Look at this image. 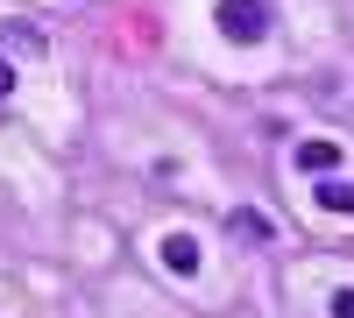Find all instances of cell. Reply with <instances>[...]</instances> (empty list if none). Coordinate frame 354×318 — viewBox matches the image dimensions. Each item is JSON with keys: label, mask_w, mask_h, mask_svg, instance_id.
<instances>
[{"label": "cell", "mask_w": 354, "mask_h": 318, "mask_svg": "<svg viewBox=\"0 0 354 318\" xmlns=\"http://www.w3.org/2000/svg\"><path fill=\"white\" fill-rule=\"evenodd\" d=\"M220 28H227L234 43H255L262 28H270V14H262L255 0H220Z\"/></svg>", "instance_id": "cell-1"}, {"label": "cell", "mask_w": 354, "mask_h": 318, "mask_svg": "<svg viewBox=\"0 0 354 318\" xmlns=\"http://www.w3.org/2000/svg\"><path fill=\"white\" fill-rule=\"evenodd\" d=\"M163 255H170V269H177V276H185V269H198V248H192L185 234H177V241H163Z\"/></svg>", "instance_id": "cell-2"}, {"label": "cell", "mask_w": 354, "mask_h": 318, "mask_svg": "<svg viewBox=\"0 0 354 318\" xmlns=\"http://www.w3.org/2000/svg\"><path fill=\"white\" fill-rule=\"evenodd\" d=\"M319 198H326L333 212H354V184H326V191H319Z\"/></svg>", "instance_id": "cell-3"}, {"label": "cell", "mask_w": 354, "mask_h": 318, "mask_svg": "<svg viewBox=\"0 0 354 318\" xmlns=\"http://www.w3.org/2000/svg\"><path fill=\"white\" fill-rule=\"evenodd\" d=\"M234 234H248V241H262V234H270V219H255V212H234Z\"/></svg>", "instance_id": "cell-4"}, {"label": "cell", "mask_w": 354, "mask_h": 318, "mask_svg": "<svg viewBox=\"0 0 354 318\" xmlns=\"http://www.w3.org/2000/svg\"><path fill=\"white\" fill-rule=\"evenodd\" d=\"M333 318H354V290H340V297H333Z\"/></svg>", "instance_id": "cell-5"}, {"label": "cell", "mask_w": 354, "mask_h": 318, "mask_svg": "<svg viewBox=\"0 0 354 318\" xmlns=\"http://www.w3.org/2000/svg\"><path fill=\"white\" fill-rule=\"evenodd\" d=\"M0 92H8V64H0Z\"/></svg>", "instance_id": "cell-6"}]
</instances>
